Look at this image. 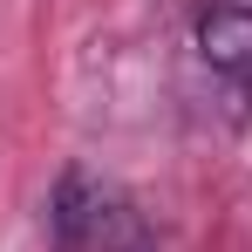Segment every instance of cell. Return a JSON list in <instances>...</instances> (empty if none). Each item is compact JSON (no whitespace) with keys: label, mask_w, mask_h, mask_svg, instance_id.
<instances>
[{"label":"cell","mask_w":252,"mask_h":252,"mask_svg":"<svg viewBox=\"0 0 252 252\" xmlns=\"http://www.w3.org/2000/svg\"><path fill=\"white\" fill-rule=\"evenodd\" d=\"M198 55L225 82H252V7H205L198 14Z\"/></svg>","instance_id":"obj_2"},{"label":"cell","mask_w":252,"mask_h":252,"mask_svg":"<svg viewBox=\"0 0 252 252\" xmlns=\"http://www.w3.org/2000/svg\"><path fill=\"white\" fill-rule=\"evenodd\" d=\"M48 239L55 252H157L143 211L129 205L116 184L89 177V170H68L48 198Z\"/></svg>","instance_id":"obj_1"}]
</instances>
